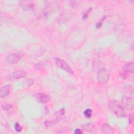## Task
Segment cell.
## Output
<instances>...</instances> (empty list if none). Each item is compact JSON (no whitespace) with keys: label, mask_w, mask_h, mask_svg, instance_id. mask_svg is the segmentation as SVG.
I'll return each instance as SVG.
<instances>
[{"label":"cell","mask_w":134,"mask_h":134,"mask_svg":"<svg viewBox=\"0 0 134 134\" xmlns=\"http://www.w3.org/2000/svg\"><path fill=\"white\" fill-rule=\"evenodd\" d=\"M10 93V86L9 85H4L1 87L0 90V97L3 98L7 96Z\"/></svg>","instance_id":"10"},{"label":"cell","mask_w":134,"mask_h":134,"mask_svg":"<svg viewBox=\"0 0 134 134\" xmlns=\"http://www.w3.org/2000/svg\"><path fill=\"white\" fill-rule=\"evenodd\" d=\"M19 5L20 7H21L23 9L25 10L32 8L33 7V4L30 3V2L28 1H20Z\"/></svg>","instance_id":"11"},{"label":"cell","mask_w":134,"mask_h":134,"mask_svg":"<svg viewBox=\"0 0 134 134\" xmlns=\"http://www.w3.org/2000/svg\"><path fill=\"white\" fill-rule=\"evenodd\" d=\"M2 107L3 109V110L6 111L8 113H11L13 111V107L12 105V104H7L5 105H2Z\"/></svg>","instance_id":"14"},{"label":"cell","mask_w":134,"mask_h":134,"mask_svg":"<svg viewBox=\"0 0 134 134\" xmlns=\"http://www.w3.org/2000/svg\"><path fill=\"white\" fill-rule=\"evenodd\" d=\"M42 66H42V64L41 63H37V64H36L35 65V68L36 70H39L41 69L42 68Z\"/></svg>","instance_id":"18"},{"label":"cell","mask_w":134,"mask_h":134,"mask_svg":"<svg viewBox=\"0 0 134 134\" xmlns=\"http://www.w3.org/2000/svg\"><path fill=\"white\" fill-rule=\"evenodd\" d=\"M84 115L86 118H90L92 115V111L91 109H86L84 111Z\"/></svg>","instance_id":"16"},{"label":"cell","mask_w":134,"mask_h":134,"mask_svg":"<svg viewBox=\"0 0 134 134\" xmlns=\"http://www.w3.org/2000/svg\"><path fill=\"white\" fill-rule=\"evenodd\" d=\"M110 111L119 118H124L126 116V112L123 107L116 100H111L108 104Z\"/></svg>","instance_id":"1"},{"label":"cell","mask_w":134,"mask_h":134,"mask_svg":"<svg viewBox=\"0 0 134 134\" xmlns=\"http://www.w3.org/2000/svg\"><path fill=\"white\" fill-rule=\"evenodd\" d=\"M122 105L124 108L128 111H132L133 109V101L131 97L124 96L122 98Z\"/></svg>","instance_id":"6"},{"label":"cell","mask_w":134,"mask_h":134,"mask_svg":"<svg viewBox=\"0 0 134 134\" xmlns=\"http://www.w3.org/2000/svg\"><path fill=\"white\" fill-rule=\"evenodd\" d=\"M109 79L108 72L105 69H102L97 72V80L100 84H105Z\"/></svg>","instance_id":"3"},{"label":"cell","mask_w":134,"mask_h":134,"mask_svg":"<svg viewBox=\"0 0 134 134\" xmlns=\"http://www.w3.org/2000/svg\"><path fill=\"white\" fill-rule=\"evenodd\" d=\"M133 115H131L129 116V124H131L132 122V121H133Z\"/></svg>","instance_id":"20"},{"label":"cell","mask_w":134,"mask_h":134,"mask_svg":"<svg viewBox=\"0 0 134 134\" xmlns=\"http://www.w3.org/2000/svg\"><path fill=\"white\" fill-rule=\"evenodd\" d=\"M24 55L25 53L24 52L18 51L8 55L6 58V61L9 64H16L19 61Z\"/></svg>","instance_id":"2"},{"label":"cell","mask_w":134,"mask_h":134,"mask_svg":"<svg viewBox=\"0 0 134 134\" xmlns=\"http://www.w3.org/2000/svg\"><path fill=\"white\" fill-rule=\"evenodd\" d=\"M64 113H65L64 108H62L60 110L55 113V116L56 118H59L61 119L62 116L64 114Z\"/></svg>","instance_id":"15"},{"label":"cell","mask_w":134,"mask_h":134,"mask_svg":"<svg viewBox=\"0 0 134 134\" xmlns=\"http://www.w3.org/2000/svg\"><path fill=\"white\" fill-rule=\"evenodd\" d=\"M82 128L87 132H90L93 130L95 127V125L93 123H87L81 126Z\"/></svg>","instance_id":"12"},{"label":"cell","mask_w":134,"mask_h":134,"mask_svg":"<svg viewBox=\"0 0 134 134\" xmlns=\"http://www.w3.org/2000/svg\"><path fill=\"white\" fill-rule=\"evenodd\" d=\"M27 76V73L21 70H16L15 72H14L12 75L9 76V78L10 79L13 80H18L21 78H24Z\"/></svg>","instance_id":"8"},{"label":"cell","mask_w":134,"mask_h":134,"mask_svg":"<svg viewBox=\"0 0 134 134\" xmlns=\"http://www.w3.org/2000/svg\"><path fill=\"white\" fill-rule=\"evenodd\" d=\"M35 97L36 100L41 103H47L50 99V96L44 93H37L35 94Z\"/></svg>","instance_id":"7"},{"label":"cell","mask_w":134,"mask_h":134,"mask_svg":"<svg viewBox=\"0 0 134 134\" xmlns=\"http://www.w3.org/2000/svg\"><path fill=\"white\" fill-rule=\"evenodd\" d=\"M82 133H83L82 131L81 130H80V129H76L74 131L75 134H81Z\"/></svg>","instance_id":"19"},{"label":"cell","mask_w":134,"mask_h":134,"mask_svg":"<svg viewBox=\"0 0 134 134\" xmlns=\"http://www.w3.org/2000/svg\"><path fill=\"white\" fill-rule=\"evenodd\" d=\"M134 68V63L133 62H129L124 65L122 68V72H119L120 76L122 79H126L128 76V73H133Z\"/></svg>","instance_id":"5"},{"label":"cell","mask_w":134,"mask_h":134,"mask_svg":"<svg viewBox=\"0 0 134 134\" xmlns=\"http://www.w3.org/2000/svg\"><path fill=\"white\" fill-rule=\"evenodd\" d=\"M34 83V81L32 79H27L23 82V85L25 87H29Z\"/></svg>","instance_id":"13"},{"label":"cell","mask_w":134,"mask_h":134,"mask_svg":"<svg viewBox=\"0 0 134 134\" xmlns=\"http://www.w3.org/2000/svg\"><path fill=\"white\" fill-rule=\"evenodd\" d=\"M15 129L17 132H20L21 131L23 128L19 124V123L18 122H16L15 124V126H14Z\"/></svg>","instance_id":"17"},{"label":"cell","mask_w":134,"mask_h":134,"mask_svg":"<svg viewBox=\"0 0 134 134\" xmlns=\"http://www.w3.org/2000/svg\"><path fill=\"white\" fill-rule=\"evenodd\" d=\"M55 62L56 65L61 69L63 70L64 71L69 73V74H73V70L64 60H62L60 58H55Z\"/></svg>","instance_id":"4"},{"label":"cell","mask_w":134,"mask_h":134,"mask_svg":"<svg viewBox=\"0 0 134 134\" xmlns=\"http://www.w3.org/2000/svg\"><path fill=\"white\" fill-rule=\"evenodd\" d=\"M102 23H100V22L97 23L96 24V28H97V29L100 28L101 26H102Z\"/></svg>","instance_id":"21"},{"label":"cell","mask_w":134,"mask_h":134,"mask_svg":"<svg viewBox=\"0 0 134 134\" xmlns=\"http://www.w3.org/2000/svg\"><path fill=\"white\" fill-rule=\"evenodd\" d=\"M101 130L105 133H114L115 132L114 128L107 123H103L102 124Z\"/></svg>","instance_id":"9"}]
</instances>
